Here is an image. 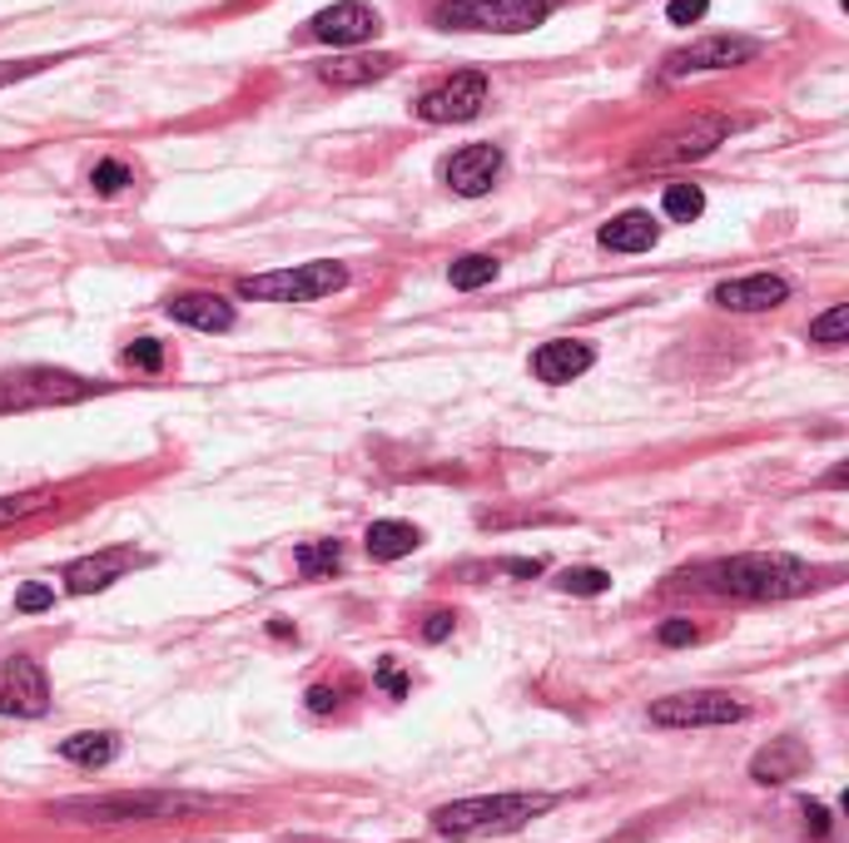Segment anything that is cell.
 Returning a JSON list of instances; mask_svg holds the SVG:
<instances>
[{"label":"cell","mask_w":849,"mask_h":843,"mask_svg":"<svg viewBox=\"0 0 849 843\" xmlns=\"http://www.w3.org/2000/svg\"><path fill=\"white\" fill-rule=\"evenodd\" d=\"M656 239H661V223L646 209H626L601 229V249H611V253H646V249H656Z\"/></svg>","instance_id":"d6986e66"},{"label":"cell","mask_w":849,"mask_h":843,"mask_svg":"<svg viewBox=\"0 0 849 843\" xmlns=\"http://www.w3.org/2000/svg\"><path fill=\"white\" fill-rule=\"evenodd\" d=\"M392 70H398V56H338V60H328V66H318V80L348 90V84L383 80Z\"/></svg>","instance_id":"ffe728a7"},{"label":"cell","mask_w":849,"mask_h":843,"mask_svg":"<svg viewBox=\"0 0 849 843\" xmlns=\"http://www.w3.org/2000/svg\"><path fill=\"white\" fill-rule=\"evenodd\" d=\"M482 104H487V74L462 70V74H452V80L432 84L412 110H418V120H428V124H467V120L482 114Z\"/></svg>","instance_id":"30bf717a"},{"label":"cell","mask_w":849,"mask_h":843,"mask_svg":"<svg viewBox=\"0 0 849 843\" xmlns=\"http://www.w3.org/2000/svg\"><path fill=\"white\" fill-rule=\"evenodd\" d=\"M56 605V585H20V595H16V611L20 615H40V611H50Z\"/></svg>","instance_id":"4dcf8cb0"},{"label":"cell","mask_w":849,"mask_h":843,"mask_svg":"<svg viewBox=\"0 0 849 843\" xmlns=\"http://www.w3.org/2000/svg\"><path fill=\"white\" fill-rule=\"evenodd\" d=\"M591 362H597V352H591V343H577V338H557V343H541L532 352V372L547 388L577 382L581 372H591Z\"/></svg>","instance_id":"9a60e30c"},{"label":"cell","mask_w":849,"mask_h":843,"mask_svg":"<svg viewBox=\"0 0 849 843\" xmlns=\"http://www.w3.org/2000/svg\"><path fill=\"white\" fill-rule=\"evenodd\" d=\"M661 209H666V219H676V223H696L700 213H706V194H700V184H671L661 199Z\"/></svg>","instance_id":"4316f807"},{"label":"cell","mask_w":849,"mask_h":843,"mask_svg":"<svg viewBox=\"0 0 849 843\" xmlns=\"http://www.w3.org/2000/svg\"><path fill=\"white\" fill-rule=\"evenodd\" d=\"M90 184H94V194H120V189L134 184V169L120 164V159H100V164L90 169Z\"/></svg>","instance_id":"f1b7e54d"},{"label":"cell","mask_w":849,"mask_h":843,"mask_svg":"<svg viewBox=\"0 0 849 843\" xmlns=\"http://www.w3.org/2000/svg\"><path fill=\"white\" fill-rule=\"evenodd\" d=\"M452 625H458V615L452 611H432L428 625H422V640H428V645H442V640L452 635Z\"/></svg>","instance_id":"836d02e7"},{"label":"cell","mask_w":849,"mask_h":843,"mask_svg":"<svg viewBox=\"0 0 849 843\" xmlns=\"http://www.w3.org/2000/svg\"><path fill=\"white\" fill-rule=\"evenodd\" d=\"M557 585L567 595H607L611 591V571H601V565H567V571L557 575Z\"/></svg>","instance_id":"484cf974"},{"label":"cell","mask_w":849,"mask_h":843,"mask_svg":"<svg viewBox=\"0 0 849 843\" xmlns=\"http://www.w3.org/2000/svg\"><path fill=\"white\" fill-rule=\"evenodd\" d=\"M805 824H810L815 839H825V834H830V809H825V804H805Z\"/></svg>","instance_id":"8d00e7d4"},{"label":"cell","mask_w":849,"mask_h":843,"mask_svg":"<svg viewBox=\"0 0 849 843\" xmlns=\"http://www.w3.org/2000/svg\"><path fill=\"white\" fill-rule=\"evenodd\" d=\"M730 130H736V120H726V114H691L686 124L666 130L656 144H646L641 154H636V169L696 164V159H706L716 144H726V140H730Z\"/></svg>","instance_id":"8992f818"},{"label":"cell","mask_w":849,"mask_h":843,"mask_svg":"<svg viewBox=\"0 0 849 843\" xmlns=\"http://www.w3.org/2000/svg\"><path fill=\"white\" fill-rule=\"evenodd\" d=\"M810 343H820V348L849 343V308H845V303H835L830 313L815 318V323H810Z\"/></svg>","instance_id":"83f0119b"},{"label":"cell","mask_w":849,"mask_h":843,"mask_svg":"<svg viewBox=\"0 0 849 843\" xmlns=\"http://www.w3.org/2000/svg\"><path fill=\"white\" fill-rule=\"evenodd\" d=\"M378 685H383L392 700H402V695H408V675H402V670L392 665V660H383V665H378Z\"/></svg>","instance_id":"d590c367"},{"label":"cell","mask_w":849,"mask_h":843,"mask_svg":"<svg viewBox=\"0 0 849 843\" xmlns=\"http://www.w3.org/2000/svg\"><path fill=\"white\" fill-rule=\"evenodd\" d=\"M363 546L373 561H398V556H412V551L422 546V531L412 526V521H373Z\"/></svg>","instance_id":"44dd1931"},{"label":"cell","mask_w":849,"mask_h":843,"mask_svg":"<svg viewBox=\"0 0 849 843\" xmlns=\"http://www.w3.org/2000/svg\"><path fill=\"white\" fill-rule=\"evenodd\" d=\"M46 66H56V60H16V66H10V60H0V90H6V84H16V80H26V74H40Z\"/></svg>","instance_id":"d6a6232c"},{"label":"cell","mask_w":849,"mask_h":843,"mask_svg":"<svg viewBox=\"0 0 849 843\" xmlns=\"http://www.w3.org/2000/svg\"><path fill=\"white\" fill-rule=\"evenodd\" d=\"M134 565L130 551H100V556H80V561H70L66 565V591L70 595H94V591H104V585H114L124 571Z\"/></svg>","instance_id":"2e32d148"},{"label":"cell","mask_w":849,"mask_h":843,"mask_svg":"<svg viewBox=\"0 0 849 843\" xmlns=\"http://www.w3.org/2000/svg\"><path fill=\"white\" fill-rule=\"evenodd\" d=\"M746 704L726 690H681L651 704V724L661 730H700V724H740Z\"/></svg>","instance_id":"ba28073f"},{"label":"cell","mask_w":849,"mask_h":843,"mask_svg":"<svg viewBox=\"0 0 849 843\" xmlns=\"http://www.w3.org/2000/svg\"><path fill=\"white\" fill-rule=\"evenodd\" d=\"M94 382L60 368H26L0 378V412H30V408H66V402L90 398Z\"/></svg>","instance_id":"52a82bcc"},{"label":"cell","mask_w":849,"mask_h":843,"mask_svg":"<svg viewBox=\"0 0 849 843\" xmlns=\"http://www.w3.org/2000/svg\"><path fill=\"white\" fill-rule=\"evenodd\" d=\"M790 298V283L780 273H750V279H730V283H716L710 303L726 308V313H770Z\"/></svg>","instance_id":"5bb4252c"},{"label":"cell","mask_w":849,"mask_h":843,"mask_svg":"<svg viewBox=\"0 0 849 843\" xmlns=\"http://www.w3.org/2000/svg\"><path fill=\"white\" fill-rule=\"evenodd\" d=\"M551 794H477V799H452V804L432 809V829L442 839H477V834H507L522 829L527 819L547 814Z\"/></svg>","instance_id":"3957f363"},{"label":"cell","mask_w":849,"mask_h":843,"mask_svg":"<svg viewBox=\"0 0 849 843\" xmlns=\"http://www.w3.org/2000/svg\"><path fill=\"white\" fill-rule=\"evenodd\" d=\"M448 279H452V288H462V293L487 288V283L497 279V259H492V253H462V259L448 269Z\"/></svg>","instance_id":"cb8c5ba5"},{"label":"cell","mask_w":849,"mask_h":843,"mask_svg":"<svg viewBox=\"0 0 849 843\" xmlns=\"http://www.w3.org/2000/svg\"><path fill=\"white\" fill-rule=\"evenodd\" d=\"M760 56V40L750 36H706L696 46H681L666 56L661 74L666 80H686V74H716V70H736V66H750Z\"/></svg>","instance_id":"9c48e42d"},{"label":"cell","mask_w":849,"mask_h":843,"mask_svg":"<svg viewBox=\"0 0 849 843\" xmlns=\"http://www.w3.org/2000/svg\"><path fill=\"white\" fill-rule=\"evenodd\" d=\"M293 565L303 571V581H323L343 565V546L338 541H313V546H299L293 551Z\"/></svg>","instance_id":"603a6c76"},{"label":"cell","mask_w":849,"mask_h":843,"mask_svg":"<svg viewBox=\"0 0 849 843\" xmlns=\"http://www.w3.org/2000/svg\"><path fill=\"white\" fill-rule=\"evenodd\" d=\"M706 10H710V0H671V6H666V20H671V26H696V20H706Z\"/></svg>","instance_id":"1f68e13d"},{"label":"cell","mask_w":849,"mask_h":843,"mask_svg":"<svg viewBox=\"0 0 849 843\" xmlns=\"http://www.w3.org/2000/svg\"><path fill=\"white\" fill-rule=\"evenodd\" d=\"M502 571H512V575H522V581H532V575H541V561H502Z\"/></svg>","instance_id":"f35d334b"},{"label":"cell","mask_w":849,"mask_h":843,"mask_svg":"<svg viewBox=\"0 0 849 843\" xmlns=\"http://www.w3.org/2000/svg\"><path fill=\"white\" fill-rule=\"evenodd\" d=\"M378 30H383V16L373 6H363V0H338V6L318 10L309 20V36L323 40V46H363Z\"/></svg>","instance_id":"8fae6325"},{"label":"cell","mask_w":849,"mask_h":843,"mask_svg":"<svg viewBox=\"0 0 849 843\" xmlns=\"http://www.w3.org/2000/svg\"><path fill=\"white\" fill-rule=\"evenodd\" d=\"M124 368L159 372V368H164V343H159V338H134V343L124 348Z\"/></svg>","instance_id":"f546056e"},{"label":"cell","mask_w":849,"mask_h":843,"mask_svg":"<svg viewBox=\"0 0 849 843\" xmlns=\"http://www.w3.org/2000/svg\"><path fill=\"white\" fill-rule=\"evenodd\" d=\"M656 640H661V645H696V625L691 621H666L661 631H656Z\"/></svg>","instance_id":"e575fe53"},{"label":"cell","mask_w":849,"mask_h":843,"mask_svg":"<svg viewBox=\"0 0 849 843\" xmlns=\"http://www.w3.org/2000/svg\"><path fill=\"white\" fill-rule=\"evenodd\" d=\"M551 16V0H438V30H482V36H522Z\"/></svg>","instance_id":"277c9868"},{"label":"cell","mask_w":849,"mask_h":843,"mask_svg":"<svg viewBox=\"0 0 849 843\" xmlns=\"http://www.w3.org/2000/svg\"><path fill=\"white\" fill-rule=\"evenodd\" d=\"M50 501H56V492H50V486H36V492H16V496H0V531L20 526L26 516L46 511Z\"/></svg>","instance_id":"d4e9b609"},{"label":"cell","mask_w":849,"mask_h":843,"mask_svg":"<svg viewBox=\"0 0 849 843\" xmlns=\"http://www.w3.org/2000/svg\"><path fill=\"white\" fill-rule=\"evenodd\" d=\"M502 144H467L458 149V154L448 159V169H442V179L452 184V194L462 199H482L487 189L497 184V174H502Z\"/></svg>","instance_id":"4fadbf2b"},{"label":"cell","mask_w":849,"mask_h":843,"mask_svg":"<svg viewBox=\"0 0 849 843\" xmlns=\"http://www.w3.org/2000/svg\"><path fill=\"white\" fill-rule=\"evenodd\" d=\"M164 313L184 328H199V333H229L233 328V303H224L219 293H179L164 303Z\"/></svg>","instance_id":"e0dca14e"},{"label":"cell","mask_w":849,"mask_h":843,"mask_svg":"<svg viewBox=\"0 0 849 843\" xmlns=\"http://www.w3.org/2000/svg\"><path fill=\"white\" fill-rule=\"evenodd\" d=\"M333 704H338V695H333L328 685H313V690H309V710H313V714H328Z\"/></svg>","instance_id":"74e56055"},{"label":"cell","mask_w":849,"mask_h":843,"mask_svg":"<svg viewBox=\"0 0 849 843\" xmlns=\"http://www.w3.org/2000/svg\"><path fill=\"white\" fill-rule=\"evenodd\" d=\"M815 585V571L785 551H746L730 561H710L700 571V591L736 595V601H790Z\"/></svg>","instance_id":"6da1fadb"},{"label":"cell","mask_w":849,"mask_h":843,"mask_svg":"<svg viewBox=\"0 0 849 843\" xmlns=\"http://www.w3.org/2000/svg\"><path fill=\"white\" fill-rule=\"evenodd\" d=\"M114 750H120V744H114L110 730H80V734H70V740H60V760L80 764V770H100V764H110Z\"/></svg>","instance_id":"7402d4cb"},{"label":"cell","mask_w":849,"mask_h":843,"mask_svg":"<svg viewBox=\"0 0 849 843\" xmlns=\"http://www.w3.org/2000/svg\"><path fill=\"white\" fill-rule=\"evenodd\" d=\"M214 809V799L204 794H154V789H120V794H80V799H60L50 804L56 819L70 824H159V819H184V814H204Z\"/></svg>","instance_id":"7a4b0ae2"},{"label":"cell","mask_w":849,"mask_h":843,"mask_svg":"<svg viewBox=\"0 0 849 843\" xmlns=\"http://www.w3.org/2000/svg\"><path fill=\"white\" fill-rule=\"evenodd\" d=\"M805 770H810V750H805L800 740H770L766 750L750 760V779L756 784H790V779H800Z\"/></svg>","instance_id":"ac0fdd59"},{"label":"cell","mask_w":849,"mask_h":843,"mask_svg":"<svg viewBox=\"0 0 849 843\" xmlns=\"http://www.w3.org/2000/svg\"><path fill=\"white\" fill-rule=\"evenodd\" d=\"M348 283L343 263H299V269H273V273H249L239 279V298H259V303H318V298L338 293Z\"/></svg>","instance_id":"5b68a950"},{"label":"cell","mask_w":849,"mask_h":843,"mask_svg":"<svg viewBox=\"0 0 849 843\" xmlns=\"http://www.w3.org/2000/svg\"><path fill=\"white\" fill-rule=\"evenodd\" d=\"M50 710V680L46 670L30 655L6 660V675H0V714H20V720H36Z\"/></svg>","instance_id":"7c38bea8"}]
</instances>
